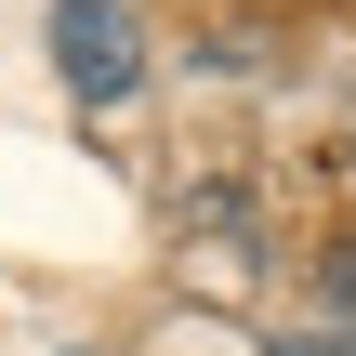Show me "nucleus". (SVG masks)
Returning a JSON list of instances; mask_svg holds the SVG:
<instances>
[{
    "label": "nucleus",
    "instance_id": "2",
    "mask_svg": "<svg viewBox=\"0 0 356 356\" xmlns=\"http://www.w3.org/2000/svg\"><path fill=\"white\" fill-rule=\"evenodd\" d=\"M264 356H356V343H343V330H277Z\"/></svg>",
    "mask_w": 356,
    "mask_h": 356
},
{
    "label": "nucleus",
    "instance_id": "1",
    "mask_svg": "<svg viewBox=\"0 0 356 356\" xmlns=\"http://www.w3.org/2000/svg\"><path fill=\"white\" fill-rule=\"evenodd\" d=\"M53 66H66L79 106H119V92L145 79V26H132V0H53Z\"/></svg>",
    "mask_w": 356,
    "mask_h": 356
}]
</instances>
